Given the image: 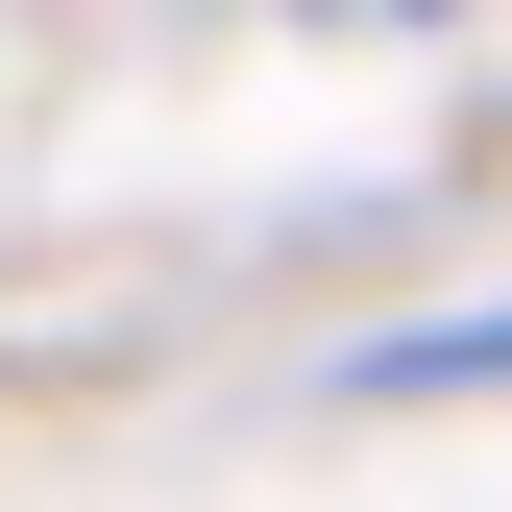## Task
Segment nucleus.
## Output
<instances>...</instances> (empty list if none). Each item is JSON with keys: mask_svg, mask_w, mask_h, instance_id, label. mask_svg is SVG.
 Listing matches in <instances>:
<instances>
[{"mask_svg": "<svg viewBox=\"0 0 512 512\" xmlns=\"http://www.w3.org/2000/svg\"><path fill=\"white\" fill-rule=\"evenodd\" d=\"M366 391H512V317H439V342H391Z\"/></svg>", "mask_w": 512, "mask_h": 512, "instance_id": "obj_1", "label": "nucleus"}]
</instances>
